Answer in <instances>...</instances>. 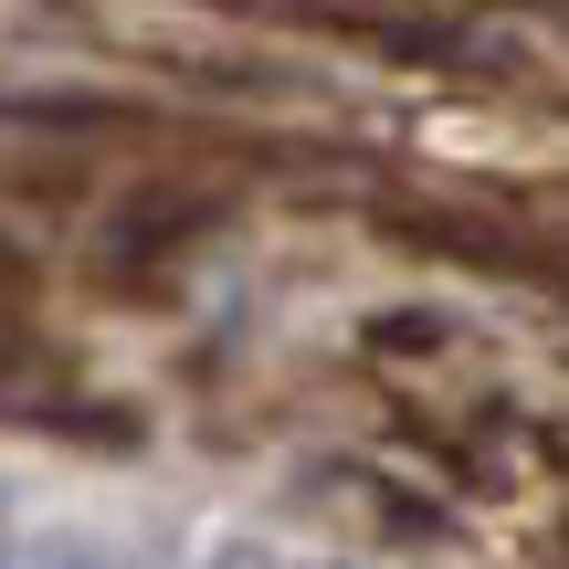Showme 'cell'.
Returning a JSON list of instances; mask_svg holds the SVG:
<instances>
[{
    "label": "cell",
    "mask_w": 569,
    "mask_h": 569,
    "mask_svg": "<svg viewBox=\"0 0 569 569\" xmlns=\"http://www.w3.org/2000/svg\"><path fill=\"white\" fill-rule=\"evenodd\" d=\"M380 232H401V253H443L475 274H549V253L507 222H475V211H422V201H380Z\"/></svg>",
    "instance_id": "cell-1"
},
{
    "label": "cell",
    "mask_w": 569,
    "mask_h": 569,
    "mask_svg": "<svg viewBox=\"0 0 569 569\" xmlns=\"http://www.w3.org/2000/svg\"><path fill=\"white\" fill-rule=\"evenodd\" d=\"M211 222H222L211 190H190V201H180V190H148V201L117 222V253H127V264H159V253H180L190 232H211Z\"/></svg>",
    "instance_id": "cell-2"
},
{
    "label": "cell",
    "mask_w": 569,
    "mask_h": 569,
    "mask_svg": "<svg viewBox=\"0 0 569 569\" xmlns=\"http://www.w3.org/2000/svg\"><path fill=\"white\" fill-rule=\"evenodd\" d=\"M11 127H53V138H138V106L117 96H11Z\"/></svg>",
    "instance_id": "cell-3"
},
{
    "label": "cell",
    "mask_w": 569,
    "mask_h": 569,
    "mask_svg": "<svg viewBox=\"0 0 569 569\" xmlns=\"http://www.w3.org/2000/svg\"><path fill=\"white\" fill-rule=\"evenodd\" d=\"M317 21H327V32L380 42V53H411V63H453V53H465L453 21H401V11H317Z\"/></svg>",
    "instance_id": "cell-4"
},
{
    "label": "cell",
    "mask_w": 569,
    "mask_h": 569,
    "mask_svg": "<svg viewBox=\"0 0 569 569\" xmlns=\"http://www.w3.org/2000/svg\"><path fill=\"white\" fill-rule=\"evenodd\" d=\"M0 369H11V348H0Z\"/></svg>",
    "instance_id": "cell-5"
}]
</instances>
